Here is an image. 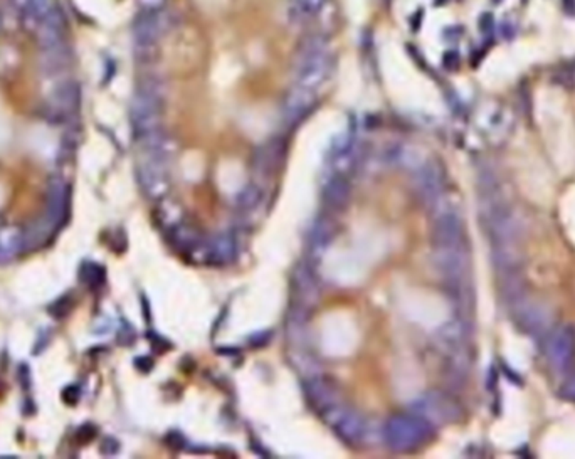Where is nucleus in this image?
<instances>
[{
    "mask_svg": "<svg viewBox=\"0 0 575 459\" xmlns=\"http://www.w3.org/2000/svg\"><path fill=\"white\" fill-rule=\"evenodd\" d=\"M68 207L69 190L66 182L59 177L51 178L49 185H47L44 216H42L41 222L29 227L24 233L25 249L41 246L44 240L51 238L54 231L61 229L68 219Z\"/></svg>",
    "mask_w": 575,
    "mask_h": 459,
    "instance_id": "f257e3e1",
    "label": "nucleus"
},
{
    "mask_svg": "<svg viewBox=\"0 0 575 459\" xmlns=\"http://www.w3.org/2000/svg\"><path fill=\"white\" fill-rule=\"evenodd\" d=\"M431 434V424L419 415H397L383 426L385 443L395 451H409L417 448Z\"/></svg>",
    "mask_w": 575,
    "mask_h": 459,
    "instance_id": "f03ea898",
    "label": "nucleus"
},
{
    "mask_svg": "<svg viewBox=\"0 0 575 459\" xmlns=\"http://www.w3.org/2000/svg\"><path fill=\"white\" fill-rule=\"evenodd\" d=\"M330 73H332L330 56L320 49L311 51L303 59L298 73H296V86L316 93V90H320L325 85V81L328 80Z\"/></svg>",
    "mask_w": 575,
    "mask_h": 459,
    "instance_id": "7ed1b4c3",
    "label": "nucleus"
},
{
    "mask_svg": "<svg viewBox=\"0 0 575 459\" xmlns=\"http://www.w3.org/2000/svg\"><path fill=\"white\" fill-rule=\"evenodd\" d=\"M132 120L135 131L140 138L155 135L160 120V103L156 94L147 90L137 94L132 108Z\"/></svg>",
    "mask_w": 575,
    "mask_h": 459,
    "instance_id": "20e7f679",
    "label": "nucleus"
},
{
    "mask_svg": "<svg viewBox=\"0 0 575 459\" xmlns=\"http://www.w3.org/2000/svg\"><path fill=\"white\" fill-rule=\"evenodd\" d=\"M325 421L333 427L335 432L347 443H360L365 436V421L354 410L333 404L325 409Z\"/></svg>",
    "mask_w": 575,
    "mask_h": 459,
    "instance_id": "39448f33",
    "label": "nucleus"
},
{
    "mask_svg": "<svg viewBox=\"0 0 575 459\" xmlns=\"http://www.w3.org/2000/svg\"><path fill=\"white\" fill-rule=\"evenodd\" d=\"M575 355V330L570 325L559 326L548 340V360L555 369H565Z\"/></svg>",
    "mask_w": 575,
    "mask_h": 459,
    "instance_id": "423d86ee",
    "label": "nucleus"
},
{
    "mask_svg": "<svg viewBox=\"0 0 575 459\" xmlns=\"http://www.w3.org/2000/svg\"><path fill=\"white\" fill-rule=\"evenodd\" d=\"M461 234H463L461 221L455 212L439 214L434 224V240L439 249L459 247Z\"/></svg>",
    "mask_w": 575,
    "mask_h": 459,
    "instance_id": "0eeeda50",
    "label": "nucleus"
},
{
    "mask_svg": "<svg viewBox=\"0 0 575 459\" xmlns=\"http://www.w3.org/2000/svg\"><path fill=\"white\" fill-rule=\"evenodd\" d=\"M80 106V87L74 82H64L56 87L52 94L51 109L58 118H64L73 115Z\"/></svg>",
    "mask_w": 575,
    "mask_h": 459,
    "instance_id": "6e6552de",
    "label": "nucleus"
},
{
    "mask_svg": "<svg viewBox=\"0 0 575 459\" xmlns=\"http://www.w3.org/2000/svg\"><path fill=\"white\" fill-rule=\"evenodd\" d=\"M414 412L429 424L443 422L450 419V404L439 396H428L414 402Z\"/></svg>",
    "mask_w": 575,
    "mask_h": 459,
    "instance_id": "1a4fd4ad",
    "label": "nucleus"
},
{
    "mask_svg": "<svg viewBox=\"0 0 575 459\" xmlns=\"http://www.w3.org/2000/svg\"><path fill=\"white\" fill-rule=\"evenodd\" d=\"M64 36V22L59 12L51 11L44 20L41 22V41L46 49L58 52Z\"/></svg>",
    "mask_w": 575,
    "mask_h": 459,
    "instance_id": "9d476101",
    "label": "nucleus"
},
{
    "mask_svg": "<svg viewBox=\"0 0 575 459\" xmlns=\"http://www.w3.org/2000/svg\"><path fill=\"white\" fill-rule=\"evenodd\" d=\"M25 249L24 233L17 227H2L0 229V262L12 261Z\"/></svg>",
    "mask_w": 575,
    "mask_h": 459,
    "instance_id": "9b49d317",
    "label": "nucleus"
},
{
    "mask_svg": "<svg viewBox=\"0 0 575 459\" xmlns=\"http://www.w3.org/2000/svg\"><path fill=\"white\" fill-rule=\"evenodd\" d=\"M326 0H291L288 7V17L295 24H304V22L315 19L325 7Z\"/></svg>",
    "mask_w": 575,
    "mask_h": 459,
    "instance_id": "f8f14e48",
    "label": "nucleus"
},
{
    "mask_svg": "<svg viewBox=\"0 0 575 459\" xmlns=\"http://www.w3.org/2000/svg\"><path fill=\"white\" fill-rule=\"evenodd\" d=\"M313 99H315V93L296 86L286 98V113L291 118H298L310 109Z\"/></svg>",
    "mask_w": 575,
    "mask_h": 459,
    "instance_id": "ddd939ff",
    "label": "nucleus"
},
{
    "mask_svg": "<svg viewBox=\"0 0 575 459\" xmlns=\"http://www.w3.org/2000/svg\"><path fill=\"white\" fill-rule=\"evenodd\" d=\"M19 6L24 8V16L37 24H41L51 12L49 0H23Z\"/></svg>",
    "mask_w": 575,
    "mask_h": 459,
    "instance_id": "4468645a",
    "label": "nucleus"
},
{
    "mask_svg": "<svg viewBox=\"0 0 575 459\" xmlns=\"http://www.w3.org/2000/svg\"><path fill=\"white\" fill-rule=\"evenodd\" d=\"M159 22L154 17H147V19H143L140 24H138L137 27V41L142 44V46H148V44H152L155 41L156 37H159Z\"/></svg>",
    "mask_w": 575,
    "mask_h": 459,
    "instance_id": "2eb2a0df",
    "label": "nucleus"
},
{
    "mask_svg": "<svg viewBox=\"0 0 575 459\" xmlns=\"http://www.w3.org/2000/svg\"><path fill=\"white\" fill-rule=\"evenodd\" d=\"M348 195H350V187H348V183L343 180V178H335V180L330 182V185L326 187V197H328L330 204L332 205L345 204Z\"/></svg>",
    "mask_w": 575,
    "mask_h": 459,
    "instance_id": "dca6fc26",
    "label": "nucleus"
},
{
    "mask_svg": "<svg viewBox=\"0 0 575 459\" xmlns=\"http://www.w3.org/2000/svg\"><path fill=\"white\" fill-rule=\"evenodd\" d=\"M80 278L82 283L88 284L91 288L101 286L104 281V271L101 266L94 264V262H85V264L81 266Z\"/></svg>",
    "mask_w": 575,
    "mask_h": 459,
    "instance_id": "f3484780",
    "label": "nucleus"
},
{
    "mask_svg": "<svg viewBox=\"0 0 575 459\" xmlns=\"http://www.w3.org/2000/svg\"><path fill=\"white\" fill-rule=\"evenodd\" d=\"M73 308V300L69 295H64L63 298H59L58 301H54V303L51 305V310L49 313L52 314L54 318H63L66 317V314L71 312Z\"/></svg>",
    "mask_w": 575,
    "mask_h": 459,
    "instance_id": "a211bd4d",
    "label": "nucleus"
},
{
    "mask_svg": "<svg viewBox=\"0 0 575 459\" xmlns=\"http://www.w3.org/2000/svg\"><path fill=\"white\" fill-rule=\"evenodd\" d=\"M479 29H481L483 34L490 36L495 30V19L491 14H483L481 19H479Z\"/></svg>",
    "mask_w": 575,
    "mask_h": 459,
    "instance_id": "6ab92c4d",
    "label": "nucleus"
},
{
    "mask_svg": "<svg viewBox=\"0 0 575 459\" xmlns=\"http://www.w3.org/2000/svg\"><path fill=\"white\" fill-rule=\"evenodd\" d=\"M80 399V388L74 387V386H69L63 391V400L66 402L69 405H74Z\"/></svg>",
    "mask_w": 575,
    "mask_h": 459,
    "instance_id": "aec40b11",
    "label": "nucleus"
},
{
    "mask_svg": "<svg viewBox=\"0 0 575 459\" xmlns=\"http://www.w3.org/2000/svg\"><path fill=\"white\" fill-rule=\"evenodd\" d=\"M562 393H564L567 399L575 400V375L572 379H569L567 382H565V386L562 387Z\"/></svg>",
    "mask_w": 575,
    "mask_h": 459,
    "instance_id": "412c9836",
    "label": "nucleus"
},
{
    "mask_svg": "<svg viewBox=\"0 0 575 459\" xmlns=\"http://www.w3.org/2000/svg\"><path fill=\"white\" fill-rule=\"evenodd\" d=\"M562 8L570 17H575V0H562Z\"/></svg>",
    "mask_w": 575,
    "mask_h": 459,
    "instance_id": "4be33fe9",
    "label": "nucleus"
},
{
    "mask_svg": "<svg viewBox=\"0 0 575 459\" xmlns=\"http://www.w3.org/2000/svg\"><path fill=\"white\" fill-rule=\"evenodd\" d=\"M503 37L507 39V41L515 37V30H513V25H509V27H508V22H505V25H503Z\"/></svg>",
    "mask_w": 575,
    "mask_h": 459,
    "instance_id": "5701e85b",
    "label": "nucleus"
},
{
    "mask_svg": "<svg viewBox=\"0 0 575 459\" xmlns=\"http://www.w3.org/2000/svg\"><path fill=\"white\" fill-rule=\"evenodd\" d=\"M446 66H447V68H456V66H457V54H455V52H450V54L446 56Z\"/></svg>",
    "mask_w": 575,
    "mask_h": 459,
    "instance_id": "b1692460",
    "label": "nucleus"
},
{
    "mask_svg": "<svg viewBox=\"0 0 575 459\" xmlns=\"http://www.w3.org/2000/svg\"><path fill=\"white\" fill-rule=\"evenodd\" d=\"M503 0H493V4H496V6H498V4H502Z\"/></svg>",
    "mask_w": 575,
    "mask_h": 459,
    "instance_id": "393cba45",
    "label": "nucleus"
}]
</instances>
